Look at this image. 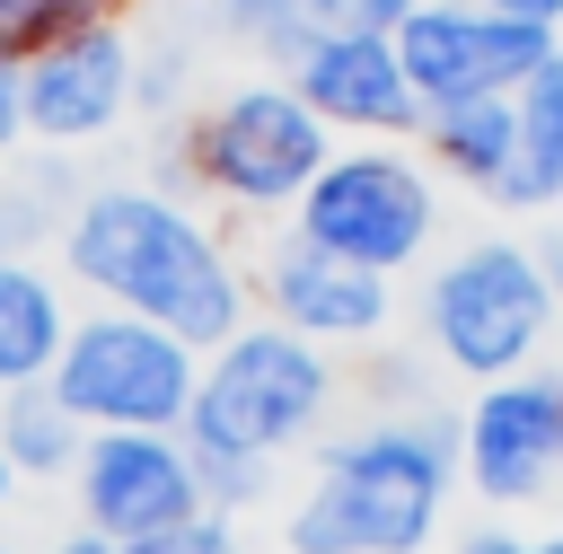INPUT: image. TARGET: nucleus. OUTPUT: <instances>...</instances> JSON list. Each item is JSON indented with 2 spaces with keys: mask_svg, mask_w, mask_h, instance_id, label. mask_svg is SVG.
I'll use <instances>...</instances> for the list:
<instances>
[{
  "mask_svg": "<svg viewBox=\"0 0 563 554\" xmlns=\"http://www.w3.org/2000/svg\"><path fill=\"white\" fill-rule=\"evenodd\" d=\"M18 79H26V62H18V53H0V158H9V149H26V123H18Z\"/></svg>",
  "mask_w": 563,
  "mask_h": 554,
  "instance_id": "b1692460",
  "label": "nucleus"
},
{
  "mask_svg": "<svg viewBox=\"0 0 563 554\" xmlns=\"http://www.w3.org/2000/svg\"><path fill=\"white\" fill-rule=\"evenodd\" d=\"M79 185H88V158L9 149V158H0V255H53Z\"/></svg>",
  "mask_w": 563,
  "mask_h": 554,
  "instance_id": "f3484780",
  "label": "nucleus"
},
{
  "mask_svg": "<svg viewBox=\"0 0 563 554\" xmlns=\"http://www.w3.org/2000/svg\"><path fill=\"white\" fill-rule=\"evenodd\" d=\"M44 554H123V545H106V536H88V528H62Z\"/></svg>",
  "mask_w": 563,
  "mask_h": 554,
  "instance_id": "cd10ccee",
  "label": "nucleus"
},
{
  "mask_svg": "<svg viewBox=\"0 0 563 554\" xmlns=\"http://www.w3.org/2000/svg\"><path fill=\"white\" fill-rule=\"evenodd\" d=\"M325 149H334V132L290 97L282 70H238L185 123L150 132V167L141 176L194 193L202 211H220L238 229H282L290 202L308 193V176L325 167Z\"/></svg>",
  "mask_w": 563,
  "mask_h": 554,
  "instance_id": "20e7f679",
  "label": "nucleus"
},
{
  "mask_svg": "<svg viewBox=\"0 0 563 554\" xmlns=\"http://www.w3.org/2000/svg\"><path fill=\"white\" fill-rule=\"evenodd\" d=\"M554 44L563 35H545V26H528L493 0H413V18L396 26V62H405L422 114L466 106V97H510Z\"/></svg>",
  "mask_w": 563,
  "mask_h": 554,
  "instance_id": "f8f14e48",
  "label": "nucleus"
},
{
  "mask_svg": "<svg viewBox=\"0 0 563 554\" xmlns=\"http://www.w3.org/2000/svg\"><path fill=\"white\" fill-rule=\"evenodd\" d=\"M62 501H70V528H88V536H106L123 554L211 519L185 431H88L79 466L62 475Z\"/></svg>",
  "mask_w": 563,
  "mask_h": 554,
  "instance_id": "1a4fd4ad",
  "label": "nucleus"
},
{
  "mask_svg": "<svg viewBox=\"0 0 563 554\" xmlns=\"http://www.w3.org/2000/svg\"><path fill=\"white\" fill-rule=\"evenodd\" d=\"M457 492L493 519H537L563 501V361L466 387L457 405Z\"/></svg>",
  "mask_w": 563,
  "mask_h": 554,
  "instance_id": "6e6552de",
  "label": "nucleus"
},
{
  "mask_svg": "<svg viewBox=\"0 0 563 554\" xmlns=\"http://www.w3.org/2000/svg\"><path fill=\"white\" fill-rule=\"evenodd\" d=\"M413 334H422V361L440 369V387H484V378L545 361L563 334V308L545 290L528 229H475V237L440 246L413 281Z\"/></svg>",
  "mask_w": 563,
  "mask_h": 554,
  "instance_id": "39448f33",
  "label": "nucleus"
},
{
  "mask_svg": "<svg viewBox=\"0 0 563 554\" xmlns=\"http://www.w3.org/2000/svg\"><path fill=\"white\" fill-rule=\"evenodd\" d=\"M132 18H97V26H70L53 44L26 53V79H18V123H26V149H53V158H97L114 132H132Z\"/></svg>",
  "mask_w": 563,
  "mask_h": 554,
  "instance_id": "9d476101",
  "label": "nucleus"
},
{
  "mask_svg": "<svg viewBox=\"0 0 563 554\" xmlns=\"http://www.w3.org/2000/svg\"><path fill=\"white\" fill-rule=\"evenodd\" d=\"M79 325V290L53 255H0V396L53 378L62 343Z\"/></svg>",
  "mask_w": 563,
  "mask_h": 554,
  "instance_id": "2eb2a0df",
  "label": "nucleus"
},
{
  "mask_svg": "<svg viewBox=\"0 0 563 554\" xmlns=\"http://www.w3.org/2000/svg\"><path fill=\"white\" fill-rule=\"evenodd\" d=\"M334 18H343V0H211V26L238 35L255 70H282V62H290L317 26H334Z\"/></svg>",
  "mask_w": 563,
  "mask_h": 554,
  "instance_id": "6ab92c4d",
  "label": "nucleus"
},
{
  "mask_svg": "<svg viewBox=\"0 0 563 554\" xmlns=\"http://www.w3.org/2000/svg\"><path fill=\"white\" fill-rule=\"evenodd\" d=\"M0 554H18V545H9V536H0Z\"/></svg>",
  "mask_w": 563,
  "mask_h": 554,
  "instance_id": "c756f323",
  "label": "nucleus"
},
{
  "mask_svg": "<svg viewBox=\"0 0 563 554\" xmlns=\"http://www.w3.org/2000/svg\"><path fill=\"white\" fill-rule=\"evenodd\" d=\"M18 492H26V484H18V475H9V457H0V510H9Z\"/></svg>",
  "mask_w": 563,
  "mask_h": 554,
  "instance_id": "c85d7f7f",
  "label": "nucleus"
},
{
  "mask_svg": "<svg viewBox=\"0 0 563 554\" xmlns=\"http://www.w3.org/2000/svg\"><path fill=\"white\" fill-rule=\"evenodd\" d=\"M413 18V0H343V26H369V35H396Z\"/></svg>",
  "mask_w": 563,
  "mask_h": 554,
  "instance_id": "393cba45",
  "label": "nucleus"
},
{
  "mask_svg": "<svg viewBox=\"0 0 563 554\" xmlns=\"http://www.w3.org/2000/svg\"><path fill=\"white\" fill-rule=\"evenodd\" d=\"M194 88H202L194 35H141V53H132V123H141V132L185 123V114H194Z\"/></svg>",
  "mask_w": 563,
  "mask_h": 554,
  "instance_id": "aec40b11",
  "label": "nucleus"
},
{
  "mask_svg": "<svg viewBox=\"0 0 563 554\" xmlns=\"http://www.w3.org/2000/svg\"><path fill=\"white\" fill-rule=\"evenodd\" d=\"M246 308L308 334L317 352H369L396 334V281L343 264V255H317L308 237L290 229H255V255H246Z\"/></svg>",
  "mask_w": 563,
  "mask_h": 554,
  "instance_id": "9b49d317",
  "label": "nucleus"
},
{
  "mask_svg": "<svg viewBox=\"0 0 563 554\" xmlns=\"http://www.w3.org/2000/svg\"><path fill=\"white\" fill-rule=\"evenodd\" d=\"M422 167L449 185V193H475L493 202L501 176H510V97H466V106H431L422 132H413Z\"/></svg>",
  "mask_w": 563,
  "mask_h": 554,
  "instance_id": "dca6fc26",
  "label": "nucleus"
},
{
  "mask_svg": "<svg viewBox=\"0 0 563 554\" xmlns=\"http://www.w3.org/2000/svg\"><path fill=\"white\" fill-rule=\"evenodd\" d=\"M282 79L334 141H413L422 132V97L396 62V35H369V26L334 18L282 62Z\"/></svg>",
  "mask_w": 563,
  "mask_h": 554,
  "instance_id": "ddd939ff",
  "label": "nucleus"
},
{
  "mask_svg": "<svg viewBox=\"0 0 563 554\" xmlns=\"http://www.w3.org/2000/svg\"><path fill=\"white\" fill-rule=\"evenodd\" d=\"M194 378H202V352L185 334H167L150 317H123V308H79L44 387L88 431H185Z\"/></svg>",
  "mask_w": 563,
  "mask_h": 554,
  "instance_id": "0eeeda50",
  "label": "nucleus"
},
{
  "mask_svg": "<svg viewBox=\"0 0 563 554\" xmlns=\"http://www.w3.org/2000/svg\"><path fill=\"white\" fill-rule=\"evenodd\" d=\"M282 229L308 237L317 255H343V264H361L378 281H405V273H422L440 255L449 185L422 167L413 141H334Z\"/></svg>",
  "mask_w": 563,
  "mask_h": 554,
  "instance_id": "423d86ee",
  "label": "nucleus"
},
{
  "mask_svg": "<svg viewBox=\"0 0 563 554\" xmlns=\"http://www.w3.org/2000/svg\"><path fill=\"white\" fill-rule=\"evenodd\" d=\"M493 9H510V18H528V26H545V35H563V0H493Z\"/></svg>",
  "mask_w": 563,
  "mask_h": 554,
  "instance_id": "bb28decb",
  "label": "nucleus"
},
{
  "mask_svg": "<svg viewBox=\"0 0 563 554\" xmlns=\"http://www.w3.org/2000/svg\"><path fill=\"white\" fill-rule=\"evenodd\" d=\"M449 554H563V519H493V510H475L466 528H449L440 536Z\"/></svg>",
  "mask_w": 563,
  "mask_h": 554,
  "instance_id": "4be33fe9",
  "label": "nucleus"
},
{
  "mask_svg": "<svg viewBox=\"0 0 563 554\" xmlns=\"http://www.w3.org/2000/svg\"><path fill=\"white\" fill-rule=\"evenodd\" d=\"M62 281L79 290V308H123L150 317L167 334H185L194 352H211L229 325H246V255L229 237L220 211H202L194 193L158 185V176H97L79 185L62 246H53Z\"/></svg>",
  "mask_w": 563,
  "mask_h": 554,
  "instance_id": "f257e3e1",
  "label": "nucleus"
},
{
  "mask_svg": "<svg viewBox=\"0 0 563 554\" xmlns=\"http://www.w3.org/2000/svg\"><path fill=\"white\" fill-rule=\"evenodd\" d=\"M528 246H537L545 290H554V308H563V211H554V220H537V229H528Z\"/></svg>",
  "mask_w": 563,
  "mask_h": 554,
  "instance_id": "a878e982",
  "label": "nucleus"
},
{
  "mask_svg": "<svg viewBox=\"0 0 563 554\" xmlns=\"http://www.w3.org/2000/svg\"><path fill=\"white\" fill-rule=\"evenodd\" d=\"M79 440H88V422H79L44 378L0 396V457H9L18 484H62V475L79 466Z\"/></svg>",
  "mask_w": 563,
  "mask_h": 554,
  "instance_id": "a211bd4d",
  "label": "nucleus"
},
{
  "mask_svg": "<svg viewBox=\"0 0 563 554\" xmlns=\"http://www.w3.org/2000/svg\"><path fill=\"white\" fill-rule=\"evenodd\" d=\"M132 554H255V545H246L238 519L211 510V519H194V528H176V536H158V545H132Z\"/></svg>",
  "mask_w": 563,
  "mask_h": 554,
  "instance_id": "5701e85b",
  "label": "nucleus"
},
{
  "mask_svg": "<svg viewBox=\"0 0 563 554\" xmlns=\"http://www.w3.org/2000/svg\"><path fill=\"white\" fill-rule=\"evenodd\" d=\"M343 413H352L343 352H317L308 334H290L273 317L229 325L202 352L194 413H185V448L202 466V501L220 519H255L282 492V466L308 457Z\"/></svg>",
  "mask_w": 563,
  "mask_h": 554,
  "instance_id": "7ed1b4c3",
  "label": "nucleus"
},
{
  "mask_svg": "<svg viewBox=\"0 0 563 554\" xmlns=\"http://www.w3.org/2000/svg\"><path fill=\"white\" fill-rule=\"evenodd\" d=\"M457 510V405H361L308 457L273 519L282 554H431Z\"/></svg>",
  "mask_w": 563,
  "mask_h": 554,
  "instance_id": "f03ea898",
  "label": "nucleus"
},
{
  "mask_svg": "<svg viewBox=\"0 0 563 554\" xmlns=\"http://www.w3.org/2000/svg\"><path fill=\"white\" fill-rule=\"evenodd\" d=\"M132 0H0V53H35V44H53V35H70V26H97V18H123Z\"/></svg>",
  "mask_w": 563,
  "mask_h": 554,
  "instance_id": "412c9836",
  "label": "nucleus"
},
{
  "mask_svg": "<svg viewBox=\"0 0 563 554\" xmlns=\"http://www.w3.org/2000/svg\"><path fill=\"white\" fill-rule=\"evenodd\" d=\"M493 211L519 229L563 211V44L510 88V176H501Z\"/></svg>",
  "mask_w": 563,
  "mask_h": 554,
  "instance_id": "4468645a",
  "label": "nucleus"
}]
</instances>
